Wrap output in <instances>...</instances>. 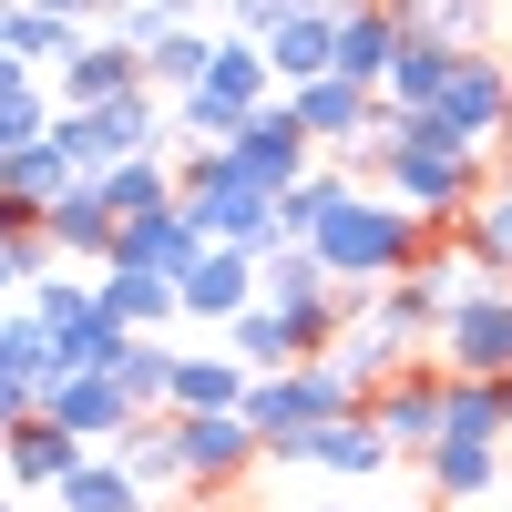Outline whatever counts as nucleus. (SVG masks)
I'll return each instance as SVG.
<instances>
[{"mask_svg":"<svg viewBox=\"0 0 512 512\" xmlns=\"http://www.w3.org/2000/svg\"><path fill=\"white\" fill-rule=\"evenodd\" d=\"M93 287H103V318H113L123 338H164V318H185L175 277H144V267H103Z\"/></svg>","mask_w":512,"mask_h":512,"instance_id":"20","label":"nucleus"},{"mask_svg":"<svg viewBox=\"0 0 512 512\" xmlns=\"http://www.w3.org/2000/svg\"><path fill=\"white\" fill-rule=\"evenodd\" d=\"M226 164H236V175H256L267 195H287V185H308V175H318L328 154H318L308 134H297V113H287V103H267V113H256L246 134L226 144Z\"/></svg>","mask_w":512,"mask_h":512,"instance_id":"11","label":"nucleus"},{"mask_svg":"<svg viewBox=\"0 0 512 512\" xmlns=\"http://www.w3.org/2000/svg\"><path fill=\"white\" fill-rule=\"evenodd\" d=\"M21 308H31V318H41V338L62 349V379H72V369H113L123 328L103 318V287H82V277H41Z\"/></svg>","mask_w":512,"mask_h":512,"instance_id":"8","label":"nucleus"},{"mask_svg":"<svg viewBox=\"0 0 512 512\" xmlns=\"http://www.w3.org/2000/svg\"><path fill=\"white\" fill-rule=\"evenodd\" d=\"M82 461H93V441H72L62 420H21V431L0 441V492H62Z\"/></svg>","mask_w":512,"mask_h":512,"instance_id":"14","label":"nucleus"},{"mask_svg":"<svg viewBox=\"0 0 512 512\" xmlns=\"http://www.w3.org/2000/svg\"><path fill=\"white\" fill-rule=\"evenodd\" d=\"M451 246L472 256V277H502V287H512V185H502V175H492V195L472 205V216L451 226Z\"/></svg>","mask_w":512,"mask_h":512,"instance_id":"26","label":"nucleus"},{"mask_svg":"<svg viewBox=\"0 0 512 512\" xmlns=\"http://www.w3.org/2000/svg\"><path fill=\"white\" fill-rule=\"evenodd\" d=\"M410 52V31L390 0H338V82H359V93H390V72Z\"/></svg>","mask_w":512,"mask_h":512,"instance_id":"12","label":"nucleus"},{"mask_svg":"<svg viewBox=\"0 0 512 512\" xmlns=\"http://www.w3.org/2000/svg\"><path fill=\"white\" fill-rule=\"evenodd\" d=\"M267 72H277V93H297V82H328V72H338V0L297 11V21L267 41Z\"/></svg>","mask_w":512,"mask_h":512,"instance_id":"19","label":"nucleus"},{"mask_svg":"<svg viewBox=\"0 0 512 512\" xmlns=\"http://www.w3.org/2000/svg\"><path fill=\"white\" fill-rule=\"evenodd\" d=\"M246 390H256V369L236 349H185L175 359V420H226V410H246Z\"/></svg>","mask_w":512,"mask_h":512,"instance_id":"17","label":"nucleus"},{"mask_svg":"<svg viewBox=\"0 0 512 512\" xmlns=\"http://www.w3.org/2000/svg\"><path fill=\"white\" fill-rule=\"evenodd\" d=\"M21 420H41V390H31V379H21L11 359H0V441H11Z\"/></svg>","mask_w":512,"mask_h":512,"instance_id":"36","label":"nucleus"},{"mask_svg":"<svg viewBox=\"0 0 512 512\" xmlns=\"http://www.w3.org/2000/svg\"><path fill=\"white\" fill-rule=\"evenodd\" d=\"M349 512H400V502H349Z\"/></svg>","mask_w":512,"mask_h":512,"instance_id":"39","label":"nucleus"},{"mask_svg":"<svg viewBox=\"0 0 512 512\" xmlns=\"http://www.w3.org/2000/svg\"><path fill=\"white\" fill-rule=\"evenodd\" d=\"M267 103H277V72H267V52L226 31V41H216V72H205L195 93L175 103V134H195V144H216V154H226V144H236L246 123L267 113Z\"/></svg>","mask_w":512,"mask_h":512,"instance_id":"5","label":"nucleus"},{"mask_svg":"<svg viewBox=\"0 0 512 512\" xmlns=\"http://www.w3.org/2000/svg\"><path fill=\"white\" fill-rule=\"evenodd\" d=\"M420 123H431L441 144H461V154H502L512 144V62L502 52H461L451 82H441V103Z\"/></svg>","mask_w":512,"mask_h":512,"instance_id":"6","label":"nucleus"},{"mask_svg":"<svg viewBox=\"0 0 512 512\" xmlns=\"http://www.w3.org/2000/svg\"><path fill=\"white\" fill-rule=\"evenodd\" d=\"M441 441H502V451H512V431H502V379H451Z\"/></svg>","mask_w":512,"mask_h":512,"instance_id":"33","label":"nucleus"},{"mask_svg":"<svg viewBox=\"0 0 512 512\" xmlns=\"http://www.w3.org/2000/svg\"><path fill=\"white\" fill-rule=\"evenodd\" d=\"M175 297H185V318H205V328L226 338L246 308H267V267H256L246 246H205L195 267H185V287H175Z\"/></svg>","mask_w":512,"mask_h":512,"instance_id":"10","label":"nucleus"},{"mask_svg":"<svg viewBox=\"0 0 512 512\" xmlns=\"http://www.w3.org/2000/svg\"><path fill=\"white\" fill-rule=\"evenodd\" d=\"M195 256H205V236H195L185 205H164V216H134V226L113 236V267H144V277H175V287H185Z\"/></svg>","mask_w":512,"mask_h":512,"instance_id":"18","label":"nucleus"},{"mask_svg":"<svg viewBox=\"0 0 512 512\" xmlns=\"http://www.w3.org/2000/svg\"><path fill=\"white\" fill-rule=\"evenodd\" d=\"M175 175H185V216H195V236H205V246H246V256H277V246H287L277 195L256 185V175H236L216 144L175 154Z\"/></svg>","mask_w":512,"mask_h":512,"instance_id":"4","label":"nucleus"},{"mask_svg":"<svg viewBox=\"0 0 512 512\" xmlns=\"http://www.w3.org/2000/svg\"><path fill=\"white\" fill-rule=\"evenodd\" d=\"M41 420H62V431H72V441H93V451H113V441H123V431H134V420H144V410H134V400H123V390H113V379H103V369H72V379H52V390H41Z\"/></svg>","mask_w":512,"mask_h":512,"instance_id":"13","label":"nucleus"},{"mask_svg":"<svg viewBox=\"0 0 512 512\" xmlns=\"http://www.w3.org/2000/svg\"><path fill=\"white\" fill-rule=\"evenodd\" d=\"M431 246H441V226H420L410 205H390V195L359 185V195L318 226V267H328L338 287H400Z\"/></svg>","mask_w":512,"mask_h":512,"instance_id":"2","label":"nucleus"},{"mask_svg":"<svg viewBox=\"0 0 512 512\" xmlns=\"http://www.w3.org/2000/svg\"><path fill=\"white\" fill-rule=\"evenodd\" d=\"M451 41H410V52H400V72H390V93H379V103H390V113H431L441 103V82H451Z\"/></svg>","mask_w":512,"mask_h":512,"instance_id":"32","label":"nucleus"},{"mask_svg":"<svg viewBox=\"0 0 512 512\" xmlns=\"http://www.w3.org/2000/svg\"><path fill=\"white\" fill-rule=\"evenodd\" d=\"M349 195H359V175H349V164H318L308 185H287V195H277V226H287V246H318V226H328Z\"/></svg>","mask_w":512,"mask_h":512,"instance_id":"27","label":"nucleus"},{"mask_svg":"<svg viewBox=\"0 0 512 512\" xmlns=\"http://www.w3.org/2000/svg\"><path fill=\"white\" fill-rule=\"evenodd\" d=\"M410 41H451V52H492V21L502 0H390Z\"/></svg>","mask_w":512,"mask_h":512,"instance_id":"23","label":"nucleus"},{"mask_svg":"<svg viewBox=\"0 0 512 512\" xmlns=\"http://www.w3.org/2000/svg\"><path fill=\"white\" fill-rule=\"evenodd\" d=\"M175 359H185V349H164V338H123L103 379H113V390H123V400H134V410L154 420V410H175Z\"/></svg>","mask_w":512,"mask_h":512,"instance_id":"25","label":"nucleus"},{"mask_svg":"<svg viewBox=\"0 0 512 512\" xmlns=\"http://www.w3.org/2000/svg\"><path fill=\"white\" fill-rule=\"evenodd\" d=\"M216 41H226V31H175V41H164V52L144 62V93H164V103H185L195 82L216 72Z\"/></svg>","mask_w":512,"mask_h":512,"instance_id":"31","label":"nucleus"},{"mask_svg":"<svg viewBox=\"0 0 512 512\" xmlns=\"http://www.w3.org/2000/svg\"><path fill=\"white\" fill-rule=\"evenodd\" d=\"M226 349H236L256 379H277V369H308V349H297V328H287L277 308H246V318L226 328Z\"/></svg>","mask_w":512,"mask_h":512,"instance_id":"30","label":"nucleus"},{"mask_svg":"<svg viewBox=\"0 0 512 512\" xmlns=\"http://www.w3.org/2000/svg\"><path fill=\"white\" fill-rule=\"evenodd\" d=\"M41 226H52V246H62V256H103V267H113V236H123V216H113L103 175H82V185L52 205V216H41Z\"/></svg>","mask_w":512,"mask_h":512,"instance_id":"22","label":"nucleus"},{"mask_svg":"<svg viewBox=\"0 0 512 512\" xmlns=\"http://www.w3.org/2000/svg\"><path fill=\"white\" fill-rule=\"evenodd\" d=\"M267 267V308H308V297H328L338 277L318 267V246H277V256H256Z\"/></svg>","mask_w":512,"mask_h":512,"instance_id":"34","label":"nucleus"},{"mask_svg":"<svg viewBox=\"0 0 512 512\" xmlns=\"http://www.w3.org/2000/svg\"><path fill=\"white\" fill-rule=\"evenodd\" d=\"M297 461H308V472H328V482H379V472H400V451L379 441V420H369V410H359V420H338V431H318Z\"/></svg>","mask_w":512,"mask_h":512,"instance_id":"21","label":"nucleus"},{"mask_svg":"<svg viewBox=\"0 0 512 512\" xmlns=\"http://www.w3.org/2000/svg\"><path fill=\"white\" fill-rule=\"evenodd\" d=\"M420 472H431V492H441V502H482L492 482H512V451H502V441H441Z\"/></svg>","mask_w":512,"mask_h":512,"instance_id":"24","label":"nucleus"},{"mask_svg":"<svg viewBox=\"0 0 512 512\" xmlns=\"http://www.w3.org/2000/svg\"><path fill=\"white\" fill-rule=\"evenodd\" d=\"M369 420H379V441H390L400 461H431V451H441V420H451V369L420 359V369H400V379H379V390H369Z\"/></svg>","mask_w":512,"mask_h":512,"instance_id":"9","label":"nucleus"},{"mask_svg":"<svg viewBox=\"0 0 512 512\" xmlns=\"http://www.w3.org/2000/svg\"><path fill=\"white\" fill-rule=\"evenodd\" d=\"M175 451H185V482H246L256 461H267V441H256V420L226 410V420H175Z\"/></svg>","mask_w":512,"mask_h":512,"instance_id":"15","label":"nucleus"},{"mask_svg":"<svg viewBox=\"0 0 512 512\" xmlns=\"http://www.w3.org/2000/svg\"><path fill=\"white\" fill-rule=\"evenodd\" d=\"M52 502H62V512H144L154 492H144L134 472H123V461H113V451H93V461H82V472H72V482L52 492Z\"/></svg>","mask_w":512,"mask_h":512,"instance_id":"28","label":"nucleus"},{"mask_svg":"<svg viewBox=\"0 0 512 512\" xmlns=\"http://www.w3.org/2000/svg\"><path fill=\"white\" fill-rule=\"evenodd\" d=\"M0 512H21V492H0Z\"/></svg>","mask_w":512,"mask_h":512,"instance_id":"41","label":"nucleus"},{"mask_svg":"<svg viewBox=\"0 0 512 512\" xmlns=\"http://www.w3.org/2000/svg\"><path fill=\"white\" fill-rule=\"evenodd\" d=\"M123 93H144V52H134V41H113V31H93V52L52 82L62 113H103V103H123Z\"/></svg>","mask_w":512,"mask_h":512,"instance_id":"16","label":"nucleus"},{"mask_svg":"<svg viewBox=\"0 0 512 512\" xmlns=\"http://www.w3.org/2000/svg\"><path fill=\"white\" fill-rule=\"evenodd\" d=\"M349 175H359V185L379 175V195H390V205H410L420 226H441V236H451V226L492 195V154H461V144H441L420 113H390V134H379V144L349 164Z\"/></svg>","mask_w":512,"mask_h":512,"instance_id":"1","label":"nucleus"},{"mask_svg":"<svg viewBox=\"0 0 512 512\" xmlns=\"http://www.w3.org/2000/svg\"><path fill=\"white\" fill-rule=\"evenodd\" d=\"M21 93H41V72H31L21 52H0V103H21Z\"/></svg>","mask_w":512,"mask_h":512,"instance_id":"37","label":"nucleus"},{"mask_svg":"<svg viewBox=\"0 0 512 512\" xmlns=\"http://www.w3.org/2000/svg\"><path fill=\"white\" fill-rule=\"evenodd\" d=\"M93 11H103V21H113V11H123V0H93Z\"/></svg>","mask_w":512,"mask_h":512,"instance_id":"40","label":"nucleus"},{"mask_svg":"<svg viewBox=\"0 0 512 512\" xmlns=\"http://www.w3.org/2000/svg\"><path fill=\"white\" fill-rule=\"evenodd\" d=\"M113 461L134 472L144 492H164V482H185V451H175V410H154V420H134V431L113 441Z\"/></svg>","mask_w":512,"mask_h":512,"instance_id":"29","label":"nucleus"},{"mask_svg":"<svg viewBox=\"0 0 512 512\" xmlns=\"http://www.w3.org/2000/svg\"><path fill=\"white\" fill-rule=\"evenodd\" d=\"M502 185H512V144H502Z\"/></svg>","mask_w":512,"mask_h":512,"instance_id":"42","label":"nucleus"},{"mask_svg":"<svg viewBox=\"0 0 512 512\" xmlns=\"http://www.w3.org/2000/svg\"><path fill=\"white\" fill-rule=\"evenodd\" d=\"M359 410H369V390H359V379H338L328 359L277 369V379H256V390H246V420H256V441H267V461H297L318 431H338V420H359Z\"/></svg>","mask_w":512,"mask_h":512,"instance_id":"3","label":"nucleus"},{"mask_svg":"<svg viewBox=\"0 0 512 512\" xmlns=\"http://www.w3.org/2000/svg\"><path fill=\"white\" fill-rule=\"evenodd\" d=\"M297 11H318V0H226V31L236 41H256V52H267V41L297 21Z\"/></svg>","mask_w":512,"mask_h":512,"instance_id":"35","label":"nucleus"},{"mask_svg":"<svg viewBox=\"0 0 512 512\" xmlns=\"http://www.w3.org/2000/svg\"><path fill=\"white\" fill-rule=\"evenodd\" d=\"M502 431H512V379H502Z\"/></svg>","mask_w":512,"mask_h":512,"instance_id":"38","label":"nucleus"},{"mask_svg":"<svg viewBox=\"0 0 512 512\" xmlns=\"http://www.w3.org/2000/svg\"><path fill=\"white\" fill-rule=\"evenodd\" d=\"M431 359H441L451 379H512V287H502V277H472V287H461V308L441 318Z\"/></svg>","mask_w":512,"mask_h":512,"instance_id":"7","label":"nucleus"}]
</instances>
